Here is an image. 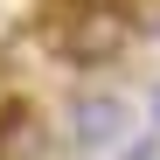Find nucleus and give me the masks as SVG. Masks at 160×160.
<instances>
[{
	"label": "nucleus",
	"instance_id": "1",
	"mask_svg": "<svg viewBox=\"0 0 160 160\" xmlns=\"http://www.w3.org/2000/svg\"><path fill=\"white\" fill-rule=\"evenodd\" d=\"M132 35H139V21L125 0H49V49L77 70L118 63L132 49Z\"/></svg>",
	"mask_w": 160,
	"mask_h": 160
},
{
	"label": "nucleus",
	"instance_id": "2",
	"mask_svg": "<svg viewBox=\"0 0 160 160\" xmlns=\"http://www.w3.org/2000/svg\"><path fill=\"white\" fill-rule=\"evenodd\" d=\"M132 139H139V112L118 91H77L70 98V146L84 160H118Z\"/></svg>",
	"mask_w": 160,
	"mask_h": 160
},
{
	"label": "nucleus",
	"instance_id": "3",
	"mask_svg": "<svg viewBox=\"0 0 160 160\" xmlns=\"http://www.w3.org/2000/svg\"><path fill=\"white\" fill-rule=\"evenodd\" d=\"M0 160H49V125L28 98L0 104Z\"/></svg>",
	"mask_w": 160,
	"mask_h": 160
},
{
	"label": "nucleus",
	"instance_id": "4",
	"mask_svg": "<svg viewBox=\"0 0 160 160\" xmlns=\"http://www.w3.org/2000/svg\"><path fill=\"white\" fill-rule=\"evenodd\" d=\"M146 125H153V139H160V84L146 91Z\"/></svg>",
	"mask_w": 160,
	"mask_h": 160
}]
</instances>
